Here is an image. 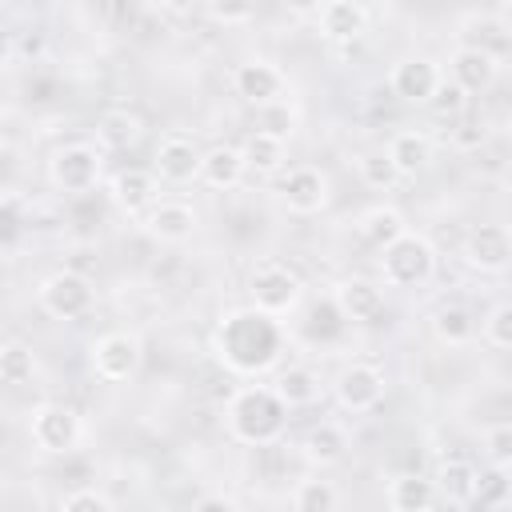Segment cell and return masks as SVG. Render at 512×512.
Here are the masks:
<instances>
[{"label": "cell", "instance_id": "obj_23", "mask_svg": "<svg viewBox=\"0 0 512 512\" xmlns=\"http://www.w3.org/2000/svg\"><path fill=\"white\" fill-rule=\"evenodd\" d=\"M464 36H468V40H464L468 48L492 56L496 64H500L504 56H512V28H508L500 16H468V20H464Z\"/></svg>", "mask_w": 512, "mask_h": 512}, {"label": "cell", "instance_id": "obj_3", "mask_svg": "<svg viewBox=\"0 0 512 512\" xmlns=\"http://www.w3.org/2000/svg\"><path fill=\"white\" fill-rule=\"evenodd\" d=\"M380 276L388 288H420L436 276V248L420 232H404L396 244L380 252Z\"/></svg>", "mask_w": 512, "mask_h": 512}, {"label": "cell", "instance_id": "obj_14", "mask_svg": "<svg viewBox=\"0 0 512 512\" xmlns=\"http://www.w3.org/2000/svg\"><path fill=\"white\" fill-rule=\"evenodd\" d=\"M328 172L316 168V164H296L284 172L280 180V200L288 204V212L296 216H316L324 204H328Z\"/></svg>", "mask_w": 512, "mask_h": 512}, {"label": "cell", "instance_id": "obj_27", "mask_svg": "<svg viewBox=\"0 0 512 512\" xmlns=\"http://www.w3.org/2000/svg\"><path fill=\"white\" fill-rule=\"evenodd\" d=\"M140 136H144V120L136 112H128V108H112L96 124V140L108 152H128V148L140 144Z\"/></svg>", "mask_w": 512, "mask_h": 512}, {"label": "cell", "instance_id": "obj_13", "mask_svg": "<svg viewBox=\"0 0 512 512\" xmlns=\"http://www.w3.org/2000/svg\"><path fill=\"white\" fill-rule=\"evenodd\" d=\"M200 160H204V152L196 148L192 136L168 132V136H160V144H156L152 172H156V180H164V184H192V180H200Z\"/></svg>", "mask_w": 512, "mask_h": 512}, {"label": "cell", "instance_id": "obj_1", "mask_svg": "<svg viewBox=\"0 0 512 512\" xmlns=\"http://www.w3.org/2000/svg\"><path fill=\"white\" fill-rule=\"evenodd\" d=\"M212 352L236 376H264L284 352V328L280 320L256 312L252 304L232 308L212 328Z\"/></svg>", "mask_w": 512, "mask_h": 512}, {"label": "cell", "instance_id": "obj_22", "mask_svg": "<svg viewBox=\"0 0 512 512\" xmlns=\"http://www.w3.org/2000/svg\"><path fill=\"white\" fill-rule=\"evenodd\" d=\"M248 164H244V152L232 148V144H216L204 152L200 160V184H208L212 192H232L240 180H244Z\"/></svg>", "mask_w": 512, "mask_h": 512}, {"label": "cell", "instance_id": "obj_17", "mask_svg": "<svg viewBox=\"0 0 512 512\" xmlns=\"http://www.w3.org/2000/svg\"><path fill=\"white\" fill-rule=\"evenodd\" d=\"M316 28L328 44H356L368 32V8L356 0H328L316 8Z\"/></svg>", "mask_w": 512, "mask_h": 512}, {"label": "cell", "instance_id": "obj_16", "mask_svg": "<svg viewBox=\"0 0 512 512\" xmlns=\"http://www.w3.org/2000/svg\"><path fill=\"white\" fill-rule=\"evenodd\" d=\"M332 304L340 312V320H352V324H368L384 312V284L368 280V276H348L336 284L332 292Z\"/></svg>", "mask_w": 512, "mask_h": 512}, {"label": "cell", "instance_id": "obj_29", "mask_svg": "<svg viewBox=\"0 0 512 512\" xmlns=\"http://www.w3.org/2000/svg\"><path fill=\"white\" fill-rule=\"evenodd\" d=\"M240 152H244L248 172H256V176H276V172L284 168V140H280V136H268V132H260V128L244 136Z\"/></svg>", "mask_w": 512, "mask_h": 512}, {"label": "cell", "instance_id": "obj_39", "mask_svg": "<svg viewBox=\"0 0 512 512\" xmlns=\"http://www.w3.org/2000/svg\"><path fill=\"white\" fill-rule=\"evenodd\" d=\"M192 512H240V504H236L232 496H216V492H212V496H200Z\"/></svg>", "mask_w": 512, "mask_h": 512}, {"label": "cell", "instance_id": "obj_5", "mask_svg": "<svg viewBox=\"0 0 512 512\" xmlns=\"http://www.w3.org/2000/svg\"><path fill=\"white\" fill-rule=\"evenodd\" d=\"M28 440L44 456H68L84 440V420L76 416V408L44 400L28 412Z\"/></svg>", "mask_w": 512, "mask_h": 512}, {"label": "cell", "instance_id": "obj_38", "mask_svg": "<svg viewBox=\"0 0 512 512\" xmlns=\"http://www.w3.org/2000/svg\"><path fill=\"white\" fill-rule=\"evenodd\" d=\"M464 104H468V92H460L456 84H448V80H444V88L436 92V100H432L428 108H432L436 116H448V120H456V116L464 112Z\"/></svg>", "mask_w": 512, "mask_h": 512}, {"label": "cell", "instance_id": "obj_35", "mask_svg": "<svg viewBox=\"0 0 512 512\" xmlns=\"http://www.w3.org/2000/svg\"><path fill=\"white\" fill-rule=\"evenodd\" d=\"M484 340L496 348H512V304H496L484 316Z\"/></svg>", "mask_w": 512, "mask_h": 512}, {"label": "cell", "instance_id": "obj_10", "mask_svg": "<svg viewBox=\"0 0 512 512\" xmlns=\"http://www.w3.org/2000/svg\"><path fill=\"white\" fill-rule=\"evenodd\" d=\"M460 256L468 268L484 272V276H500L512 268V228L508 224H476L464 244H460Z\"/></svg>", "mask_w": 512, "mask_h": 512}, {"label": "cell", "instance_id": "obj_25", "mask_svg": "<svg viewBox=\"0 0 512 512\" xmlns=\"http://www.w3.org/2000/svg\"><path fill=\"white\" fill-rule=\"evenodd\" d=\"M356 232H360V240H364L368 248L384 252L388 244H396V240L408 232V224H404V216H400L392 204H376V208H368V212L356 220Z\"/></svg>", "mask_w": 512, "mask_h": 512}, {"label": "cell", "instance_id": "obj_36", "mask_svg": "<svg viewBox=\"0 0 512 512\" xmlns=\"http://www.w3.org/2000/svg\"><path fill=\"white\" fill-rule=\"evenodd\" d=\"M60 512H116V508H112V500H108L104 492H96V488H76V492H68V496L60 500Z\"/></svg>", "mask_w": 512, "mask_h": 512}, {"label": "cell", "instance_id": "obj_26", "mask_svg": "<svg viewBox=\"0 0 512 512\" xmlns=\"http://www.w3.org/2000/svg\"><path fill=\"white\" fill-rule=\"evenodd\" d=\"M436 504V484L432 476L420 472H400L388 484V508L392 512H428Z\"/></svg>", "mask_w": 512, "mask_h": 512}, {"label": "cell", "instance_id": "obj_6", "mask_svg": "<svg viewBox=\"0 0 512 512\" xmlns=\"http://www.w3.org/2000/svg\"><path fill=\"white\" fill-rule=\"evenodd\" d=\"M36 300H40V308L52 320H68L72 324V320H84L96 308V288H92V280L84 272L60 268V272H52V276L40 280Z\"/></svg>", "mask_w": 512, "mask_h": 512}, {"label": "cell", "instance_id": "obj_30", "mask_svg": "<svg viewBox=\"0 0 512 512\" xmlns=\"http://www.w3.org/2000/svg\"><path fill=\"white\" fill-rule=\"evenodd\" d=\"M432 336L448 348H464L472 336H476V316L464 308V304H444L436 308L432 316Z\"/></svg>", "mask_w": 512, "mask_h": 512}, {"label": "cell", "instance_id": "obj_34", "mask_svg": "<svg viewBox=\"0 0 512 512\" xmlns=\"http://www.w3.org/2000/svg\"><path fill=\"white\" fill-rule=\"evenodd\" d=\"M484 456L500 472L512 468V424H496V428L484 432Z\"/></svg>", "mask_w": 512, "mask_h": 512}, {"label": "cell", "instance_id": "obj_20", "mask_svg": "<svg viewBox=\"0 0 512 512\" xmlns=\"http://www.w3.org/2000/svg\"><path fill=\"white\" fill-rule=\"evenodd\" d=\"M496 60L492 56H484V52H476V48H468V44H456L452 48V56H448V72H452V84L460 88V92H484V88H492V80H496Z\"/></svg>", "mask_w": 512, "mask_h": 512}, {"label": "cell", "instance_id": "obj_31", "mask_svg": "<svg viewBox=\"0 0 512 512\" xmlns=\"http://www.w3.org/2000/svg\"><path fill=\"white\" fill-rule=\"evenodd\" d=\"M32 376H36V356H32V348H28L24 340L8 336V340L0 344V380H4L8 388H24V384H32Z\"/></svg>", "mask_w": 512, "mask_h": 512}, {"label": "cell", "instance_id": "obj_33", "mask_svg": "<svg viewBox=\"0 0 512 512\" xmlns=\"http://www.w3.org/2000/svg\"><path fill=\"white\" fill-rule=\"evenodd\" d=\"M356 172H360V180H364L372 192H388V188H396V184L404 180V176L396 172L388 148H380V152H364V156L356 160Z\"/></svg>", "mask_w": 512, "mask_h": 512}, {"label": "cell", "instance_id": "obj_15", "mask_svg": "<svg viewBox=\"0 0 512 512\" xmlns=\"http://www.w3.org/2000/svg\"><path fill=\"white\" fill-rule=\"evenodd\" d=\"M156 172L152 168H120L112 180H108V200L124 212V216H148L160 200H156Z\"/></svg>", "mask_w": 512, "mask_h": 512}, {"label": "cell", "instance_id": "obj_9", "mask_svg": "<svg viewBox=\"0 0 512 512\" xmlns=\"http://www.w3.org/2000/svg\"><path fill=\"white\" fill-rule=\"evenodd\" d=\"M388 88H392V96H400L404 104H432L436 100V92L444 88V68L432 60V56H404V60H396L392 64V72H388Z\"/></svg>", "mask_w": 512, "mask_h": 512}, {"label": "cell", "instance_id": "obj_40", "mask_svg": "<svg viewBox=\"0 0 512 512\" xmlns=\"http://www.w3.org/2000/svg\"><path fill=\"white\" fill-rule=\"evenodd\" d=\"M508 124H512V96H508Z\"/></svg>", "mask_w": 512, "mask_h": 512}, {"label": "cell", "instance_id": "obj_8", "mask_svg": "<svg viewBox=\"0 0 512 512\" xmlns=\"http://www.w3.org/2000/svg\"><path fill=\"white\" fill-rule=\"evenodd\" d=\"M144 352H140V340L132 332H104L100 340H92L88 348V364L92 372L104 380V384H124L136 376Z\"/></svg>", "mask_w": 512, "mask_h": 512}, {"label": "cell", "instance_id": "obj_2", "mask_svg": "<svg viewBox=\"0 0 512 512\" xmlns=\"http://www.w3.org/2000/svg\"><path fill=\"white\" fill-rule=\"evenodd\" d=\"M288 404L276 396L272 384H248L240 388L232 400H228V412H224V424H228V436L248 444V448H268L284 436L288 428Z\"/></svg>", "mask_w": 512, "mask_h": 512}, {"label": "cell", "instance_id": "obj_12", "mask_svg": "<svg viewBox=\"0 0 512 512\" xmlns=\"http://www.w3.org/2000/svg\"><path fill=\"white\" fill-rule=\"evenodd\" d=\"M332 392H336V404L344 408V412H372L380 400H384V392H388V380H384V372L376 368V364H344L340 368V376H336V384H332Z\"/></svg>", "mask_w": 512, "mask_h": 512}, {"label": "cell", "instance_id": "obj_28", "mask_svg": "<svg viewBox=\"0 0 512 512\" xmlns=\"http://www.w3.org/2000/svg\"><path fill=\"white\" fill-rule=\"evenodd\" d=\"M272 388H276V396H280L288 408H308V404H316V396H320V376H316L308 364H288V368L276 372Z\"/></svg>", "mask_w": 512, "mask_h": 512}, {"label": "cell", "instance_id": "obj_37", "mask_svg": "<svg viewBox=\"0 0 512 512\" xmlns=\"http://www.w3.org/2000/svg\"><path fill=\"white\" fill-rule=\"evenodd\" d=\"M204 12H208L216 24H248V20L256 16L252 4H224V0H208Z\"/></svg>", "mask_w": 512, "mask_h": 512}, {"label": "cell", "instance_id": "obj_19", "mask_svg": "<svg viewBox=\"0 0 512 512\" xmlns=\"http://www.w3.org/2000/svg\"><path fill=\"white\" fill-rule=\"evenodd\" d=\"M436 484V500L452 504V508H468L480 500V472L468 460H444L432 476Z\"/></svg>", "mask_w": 512, "mask_h": 512}, {"label": "cell", "instance_id": "obj_11", "mask_svg": "<svg viewBox=\"0 0 512 512\" xmlns=\"http://www.w3.org/2000/svg\"><path fill=\"white\" fill-rule=\"evenodd\" d=\"M232 88H236V96H240L244 104H252V108H272V104L284 100V92H288V76H284L272 60L256 56V60L236 64V72H232Z\"/></svg>", "mask_w": 512, "mask_h": 512}, {"label": "cell", "instance_id": "obj_24", "mask_svg": "<svg viewBox=\"0 0 512 512\" xmlns=\"http://www.w3.org/2000/svg\"><path fill=\"white\" fill-rule=\"evenodd\" d=\"M388 156H392L400 176H416V172H424L432 164V136L420 132V128H400L388 140Z\"/></svg>", "mask_w": 512, "mask_h": 512}, {"label": "cell", "instance_id": "obj_18", "mask_svg": "<svg viewBox=\"0 0 512 512\" xmlns=\"http://www.w3.org/2000/svg\"><path fill=\"white\" fill-rule=\"evenodd\" d=\"M140 224H144V232H148L152 240H160V244H184V240H192V232H196V212H192L188 204H180V200H160Z\"/></svg>", "mask_w": 512, "mask_h": 512}, {"label": "cell", "instance_id": "obj_32", "mask_svg": "<svg viewBox=\"0 0 512 512\" xmlns=\"http://www.w3.org/2000/svg\"><path fill=\"white\" fill-rule=\"evenodd\" d=\"M336 508H340V492L332 480L312 476L292 488V512H336Z\"/></svg>", "mask_w": 512, "mask_h": 512}, {"label": "cell", "instance_id": "obj_4", "mask_svg": "<svg viewBox=\"0 0 512 512\" xmlns=\"http://www.w3.org/2000/svg\"><path fill=\"white\" fill-rule=\"evenodd\" d=\"M248 296H252V308L272 316V320H284L300 308L304 300V284L300 276L280 264V260H260L252 272H248Z\"/></svg>", "mask_w": 512, "mask_h": 512}, {"label": "cell", "instance_id": "obj_7", "mask_svg": "<svg viewBox=\"0 0 512 512\" xmlns=\"http://www.w3.org/2000/svg\"><path fill=\"white\" fill-rule=\"evenodd\" d=\"M104 176V152L96 144H64L48 160V180L64 196H84Z\"/></svg>", "mask_w": 512, "mask_h": 512}, {"label": "cell", "instance_id": "obj_21", "mask_svg": "<svg viewBox=\"0 0 512 512\" xmlns=\"http://www.w3.org/2000/svg\"><path fill=\"white\" fill-rule=\"evenodd\" d=\"M348 432L336 424V420H320V424H312L308 432H304V440H300V452H304V460L312 464V468H332V464H340L344 456H348Z\"/></svg>", "mask_w": 512, "mask_h": 512}]
</instances>
